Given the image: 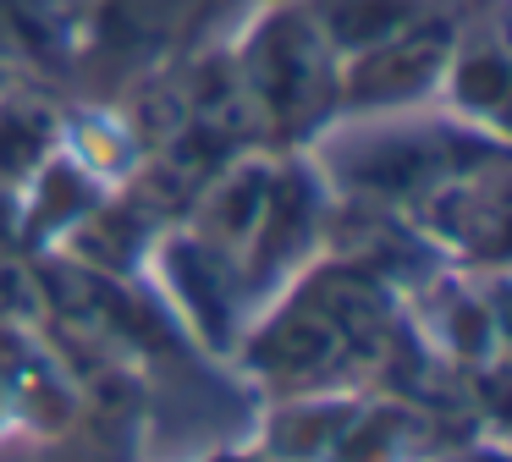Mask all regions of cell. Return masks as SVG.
<instances>
[{
    "label": "cell",
    "mask_w": 512,
    "mask_h": 462,
    "mask_svg": "<svg viewBox=\"0 0 512 462\" xmlns=\"http://www.w3.org/2000/svg\"><path fill=\"white\" fill-rule=\"evenodd\" d=\"M237 77L254 116H265L281 138H303L342 105V55L320 39L303 6L265 11L237 55Z\"/></svg>",
    "instance_id": "1"
},
{
    "label": "cell",
    "mask_w": 512,
    "mask_h": 462,
    "mask_svg": "<svg viewBox=\"0 0 512 462\" xmlns=\"http://www.w3.org/2000/svg\"><path fill=\"white\" fill-rule=\"evenodd\" d=\"M452 44H457V22L446 17V11H424V17L402 22L397 33H386L380 44L347 55L342 99L358 110L408 105V99H419L435 88V77L452 61Z\"/></svg>",
    "instance_id": "2"
},
{
    "label": "cell",
    "mask_w": 512,
    "mask_h": 462,
    "mask_svg": "<svg viewBox=\"0 0 512 462\" xmlns=\"http://www.w3.org/2000/svg\"><path fill=\"white\" fill-rule=\"evenodd\" d=\"M452 154L424 132H386L369 149H353L342 160V176L364 198H419L446 176Z\"/></svg>",
    "instance_id": "3"
},
{
    "label": "cell",
    "mask_w": 512,
    "mask_h": 462,
    "mask_svg": "<svg viewBox=\"0 0 512 462\" xmlns=\"http://www.w3.org/2000/svg\"><path fill=\"white\" fill-rule=\"evenodd\" d=\"M298 6L336 55H358L369 44H380L386 33H397L402 22L435 11L430 0H298Z\"/></svg>",
    "instance_id": "4"
},
{
    "label": "cell",
    "mask_w": 512,
    "mask_h": 462,
    "mask_svg": "<svg viewBox=\"0 0 512 462\" xmlns=\"http://www.w3.org/2000/svg\"><path fill=\"white\" fill-rule=\"evenodd\" d=\"M265 198H270V171L265 165H237L232 176H221L215 193L204 198V215H199L204 248H215V253L248 248L259 215H265Z\"/></svg>",
    "instance_id": "5"
},
{
    "label": "cell",
    "mask_w": 512,
    "mask_h": 462,
    "mask_svg": "<svg viewBox=\"0 0 512 462\" xmlns=\"http://www.w3.org/2000/svg\"><path fill=\"white\" fill-rule=\"evenodd\" d=\"M457 83V105L474 110V116H496L501 99H507V55L496 39L485 44H452V61H446Z\"/></svg>",
    "instance_id": "6"
},
{
    "label": "cell",
    "mask_w": 512,
    "mask_h": 462,
    "mask_svg": "<svg viewBox=\"0 0 512 462\" xmlns=\"http://www.w3.org/2000/svg\"><path fill=\"white\" fill-rule=\"evenodd\" d=\"M56 127L39 105H0V176H28L50 154Z\"/></svg>",
    "instance_id": "7"
},
{
    "label": "cell",
    "mask_w": 512,
    "mask_h": 462,
    "mask_svg": "<svg viewBox=\"0 0 512 462\" xmlns=\"http://www.w3.org/2000/svg\"><path fill=\"white\" fill-rule=\"evenodd\" d=\"M221 462H243V457H221ZM248 462H254V457H248Z\"/></svg>",
    "instance_id": "8"
}]
</instances>
